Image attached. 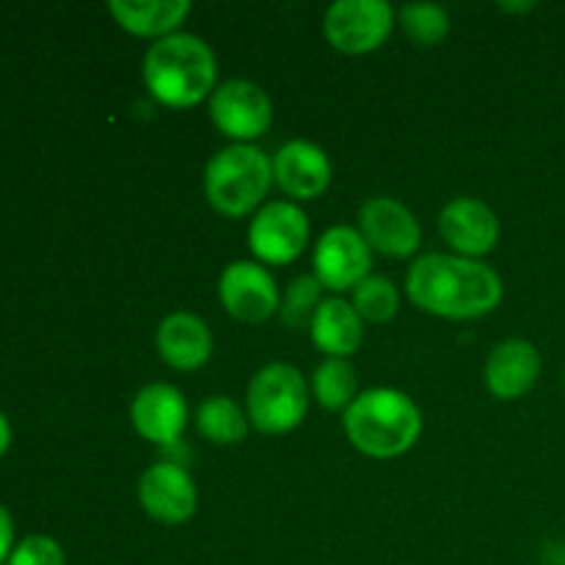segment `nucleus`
<instances>
[{
    "label": "nucleus",
    "mask_w": 565,
    "mask_h": 565,
    "mask_svg": "<svg viewBox=\"0 0 565 565\" xmlns=\"http://www.w3.org/2000/svg\"><path fill=\"white\" fill-rule=\"evenodd\" d=\"M406 292L423 312L447 320H472L500 307L502 279L480 259L425 254L408 268Z\"/></svg>",
    "instance_id": "1"
},
{
    "label": "nucleus",
    "mask_w": 565,
    "mask_h": 565,
    "mask_svg": "<svg viewBox=\"0 0 565 565\" xmlns=\"http://www.w3.org/2000/svg\"><path fill=\"white\" fill-rule=\"evenodd\" d=\"M218 61L213 47L193 33L158 39L143 55V83L158 103L191 108L215 92Z\"/></svg>",
    "instance_id": "2"
},
{
    "label": "nucleus",
    "mask_w": 565,
    "mask_h": 565,
    "mask_svg": "<svg viewBox=\"0 0 565 565\" xmlns=\"http://www.w3.org/2000/svg\"><path fill=\"white\" fill-rule=\"evenodd\" d=\"M348 441L370 458H397L417 445L423 412L401 390L375 386L362 392L342 417Z\"/></svg>",
    "instance_id": "3"
},
{
    "label": "nucleus",
    "mask_w": 565,
    "mask_h": 565,
    "mask_svg": "<svg viewBox=\"0 0 565 565\" xmlns=\"http://www.w3.org/2000/svg\"><path fill=\"white\" fill-rule=\"evenodd\" d=\"M274 182V160L254 143H230L210 158L204 193L210 207L226 218H241L263 204Z\"/></svg>",
    "instance_id": "4"
},
{
    "label": "nucleus",
    "mask_w": 565,
    "mask_h": 565,
    "mask_svg": "<svg viewBox=\"0 0 565 565\" xmlns=\"http://www.w3.org/2000/svg\"><path fill=\"white\" fill-rule=\"evenodd\" d=\"M309 408L307 379L296 364L270 362L254 373L246 390L248 423L270 436L290 434Z\"/></svg>",
    "instance_id": "5"
},
{
    "label": "nucleus",
    "mask_w": 565,
    "mask_h": 565,
    "mask_svg": "<svg viewBox=\"0 0 565 565\" xmlns=\"http://www.w3.org/2000/svg\"><path fill=\"white\" fill-rule=\"evenodd\" d=\"M395 28V9L386 0H337L323 17V33L340 53L364 55L379 50Z\"/></svg>",
    "instance_id": "6"
},
{
    "label": "nucleus",
    "mask_w": 565,
    "mask_h": 565,
    "mask_svg": "<svg viewBox=\"0 0 565 565\" xmlns=\"http://www.w3.org/2000/svg\"><path fill=\"white\" fill-rule=\"evenodd\" d=\"M210 119L235 143L257 141L274 121V103L259 83L232 77L210 94Z\"/></svg>",
    "instance_id": "7"
},
{
    "label": "nucleus",
    "mask_w": 565,
    "mask_h": 565,
    "mask_svg": "<svg viewBox=\"0 0 565 565\" xmlns=\"http://www.w3.org/2000/svg\"><path fill=\"white\" fill-rule=\"evenodd\" d=\"M309 243V218L296 202L263 204L248 224V246L265 265H287L303 254Z\"/></svg>",
    "instance_id": "8"
},
{
    "label": "nucleus",
    "mask_w": 565,
    "mask_h": 565,
    "mask_svg": "<svg viewBox=\"0 0 565 565\" xmlns=\"http://www.w3.org/2000/svg\"><path fill=\"white\" fill-rule=\"evenodd\" d=\"M218 298L226 312L241 323H263L281 307V292L270 270L252 259H235L226 265L218 279Z\"/></svg>",
    "instance_id": "9"
},
{
    "label": "nucleus",
    "mask_w": 565,
    "mask_h": 565,
    "mask_svg": "<svg viewBox=\"0 0 565 565\" xmlns=\"http://www.w3.org/2000/svg\"><path fill=\"white\" fill-rule=\"evenodd\" d=\"M373 248L362 237V232L348 224L329 226L315 246L312 265L320 285L331 292L353 290L370 276Z\"/></svg>",
    "instance_id": "10"
},
{
    "label": "nucleus",
    "mask_w": 565,
    "mask_h": 565,
    "mask_svg": "<svg viewBox=\"0 0 565 565\" xmlns=\"http://www.w3.org/2000/svg\"><path fill=\"white\" fill-rule=\"evenodd\" d=\"M138 500L147 516L160 524H185L199 508V491L191 472L174 461L152 463L138 480Z\"/></svg>",
    "instance_id": "11"
},
{
    "label": "nucleus",
    "mask_w": 565,
    "mask_h": 565,
    "mask_svg": "<svg viewBox=\"0 0 565 565\" xmlns=\"http://www.w3.org/2000/svg\"><path fill=\"white\" fill-rule=\"evenodd\" d=\"M359 232L370 248L386 257H412L423 243V230L412 210L392 196L367 199L359 210Z\"/></svg>",
    "instance_id": "12"
},
{
    "label": "nucleus",
    "mask_w": 565,
    "mask_h": 565,
    "mask_svg": "<svg viewBox=\"0 0 565 565\" xmlns=\"http://www.w3.org/2000/svg\"><path fill=\"white\" fill-rule=\"evenodd\" d=\"M439 232L458 257H483L500 241V221L486 202L475 196H458L445 204L439 215Z\"/></svg>",
    "instance_id": "13"
},
{
    "label": "nucleus",
    "mask_w": 565,
    "mask_h": 565,
    "mask_svg": "<svg viewBox=\"0 0 565 565\" xmlns=\"http://www.w3.org/2000/svg\"><path fill=\"white\" fill-rule=\"evenodd\" d=\"M130 423L152 445H177L188 425V401L171 384H147L130 403Z\"/></svg>",
    "instance_id": "14"
},
{
    "label": "nucleus",
    "mask_w": 565,
    "mask_h": 565,
    "mask_svg": "<svg viewBox=\"0 0 565 565\" xmlns=\"http://www.w3.org/2000/svg\"><path fill=\"white\" fill-rule=\"evenodd\" d=\"M541 367H544V362H541L539 348L533 342L513 337V340H502L489 353L483 381L497 401H519L533 390Z\"/></svg>",
    "instance_id": "15"
},
{
    "label": "nucleus",
    "mask_w": 565,
    "mask_h": 565,
    "mask_svg": "<svg viewBox=\"0 0 565 565\" xmlns=\"http://www.w3.org/2000/svg\"><path fill=\"white\" fill-rule=\"evenodd\" d=\"M274 182L292 199H318L331 185V160L323 147L292 138L274 158Z\"/></svg>",
    "instance_id": "16"
},
{
    "label": "nucleus",
    "mask_w": 565,
    "mask_h": 565,
    "mask_svg": "<svg viewBox=\"0 0 565 565\" xmlns=\"http://www.w3.org/2000/svg\"><path fill=\"white\" fill-rule=\"evenodd\" d=\"M154 345L174 370H199L213 356V331L193 312H171L160 320Z\"/></svg>",
    "instance_id": "17"
},
{
    "label": "nucleus",
    "mask_w": 565,
    "mask_h": 565,
    "mask_svg": "<svg viewBox=\"0 0 565 565\" xmlns=\"http://www.w3.org/2000/svg\"><path fill=\"white\" fill-rule=\"evenodd\" d=\"M309 334L329 359H348L362 345L364 323L351 301L326 298L309 323Z\"/></svg>",
    "instance_id": "18"
},
{
    "label": "nucleus",
    "mask_w": 565,
    "mask_h": 565,
    "mask_svg": "<svg viewBox=\"0 0 565 565\" xmlns=\"http://www.w3.org/2000/svg\"><path fill=\"white\" fill-rule=\"evenodd\" d=\"M108 11L125 31L136 36L163 39L177 33L182 20L191 14V3L188 0H110Z\"/></svg>",
    "instance_id": "19"
},
{
    "label": "nucleus",
    "mask_w": 565,
    "mask_h": 565,
    "mask_svg": "<svg viewBox=\"0 0 565 565\" xmlns=\"http://www.w3.org/2000/svg\"><path fill=\"white\" fill-rule=\"evenodd\" d=\"M248 414L226 395H210L196 408V430L221 447L241 445L248 434Z\"/></svg>",
    "instance_id": "20"
},
{
    "label": "nucleus",
    "mask_w": 565,
    "mask_h": 565,
    "mask_svg": "<svg viewBox=\"0 0 565 565\" xmlns=\"http://www.w3.org/2000/svg\"><path fill=\"white\" fill-rule=\"evenodd\" d=\"M312 392L329 412L348 408L356 401V370L348 359H326L312 375Z\"/></svg>",
    "instance_id": "21"
},
{
    "label": "nucleus",
    "mask_w": 565,
    "mask_h": 565,
    "mask_svg": "<svg viewBox=\"0 0 565 565\" xmlns=\"http://www.w3.org/2000/svg\"><path fill=\"white\" fill-rule=\"evenodd\" d=\"M403 33L419 47H434L450 33V14L439 3H406L397 11Z\"/></svg>",
    "instance_id": "22"
},
{
    "label": "nucleus",
    "mask_w": 565,
    "mask_h": 565,
    "mask_svg": "<svg viewBox=\"0 0 565 565\" xmlns=\"http://www.w3.org/2000/svg\"><path fill=\"white\" fill-rule=\"evenodd\" d=\"M323 290L326 287L320 285L315 274L296 276V279L287 285L285 296H281V307H279L281 323L292 331L309 329L315 312H318L320 303H323Z\"/></svg>",
    "instance_id": "23"
},
{
    "label": "nucleus",
    "mask_w": 565,
    "mask_h": 565,
    "mask_svg": "<svg viewBox=\"0 0 565 565\" xmlns=\"http://www.w3.org/2000/svg\"><path fill=\"white\" fill-rule=\"evenodd\" d=\"M351 303L359 312V318L370 320V323H390V320H395L397 309H401L397 287L386 276L379 274H370L367 279H362L353 287Z\"/></svg>",
    "instance_id": "24"
},
{
    "label": "nucleus",
    "mask_w": 565,
    "mask_h": 565,
    "mask_svg": "<svg viewBox=\"0 0 565 565\" xmlns=\"http://www.w3.org/2000/svg\"><path fill=\"white\" fill-rule=\"evenodd\" d=\"M64 550L58 541L47 535H28L25 541L14 546L9 555V565H64Z\"/></svg>",
    "instance_id": "25"
},
{
    "label": "nucleus",
    "mask_w": 565,
    "mask_h": 565,
    "mask_svg": "<svg viewBox=\"0 0 565 565\" xmlns=\"http://www.w3.org/2000/svg\"><path fill=\"white\" fill-rule=\"evenodd\" d=\"M11 544H14V524H11L9 511L0 505V563L11 555Z\"/></svg>",
    "instance_id": "26"
},
{
    "label": "nucleus",
    "mask_w": 565,
    "mask_h": 565,
    "mask_svg": "<svg viewBox=\"0 0 565 565\" xmlns=\"http://www.w3.org/2000/svg\"><path fill=\"white\" fill-rule=\"evenodd\" d=\"M11 445V428H9V419L0 414V456H3L6 450H9Z\"/></svg>",
    "instance_id": "27"
},
{
    "label": "nucleus",
    "mask_w": 565,
    "mask_h": 565,
    "mask_svg": "<svg viewBox=\"0 0 565 565\" xmlns=\"http://www.w3.org/2000/svg\"><path fill=\"white\" fill-rule=\"evenodd\" d=\"M502 11H530L535 9V3H500Z\"/></svg>",
    "instance_id": "28"
},
{
    "label": "nucleus",
    "mask_w": 565,
    "mask_h": 565,
    "mask_svg": "<svg viewBox=\"0 0 565 565\" xmlns=\"http://www.w3.org/2000/svg\"><path fill=\"white\" fill-rule=\"evenodd\" d=\"M563 381H565V375H563Z\"/></svg>",
    "instance_id": "29"
}]
</instances>
